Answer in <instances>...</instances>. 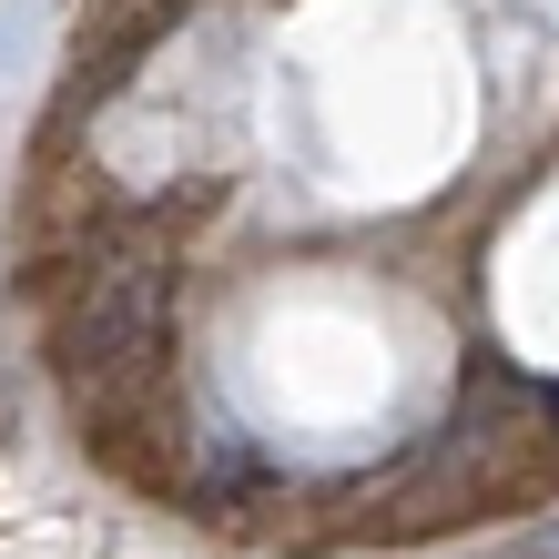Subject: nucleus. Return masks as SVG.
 <instances>
[{"label":"nucleus","instance_id":"obj_1","mask_svg":"<svg viewBox=\"0 0 559 559\" xmlns=\"http://www.w3.org/2000/svg\"><path fill=\"white\" fill-rule=\"evenodd\" d=\"M519 559H559V539H530V549H519Z\"/></svg>","mask_w":559,"mask_h":559}]
</instances>
